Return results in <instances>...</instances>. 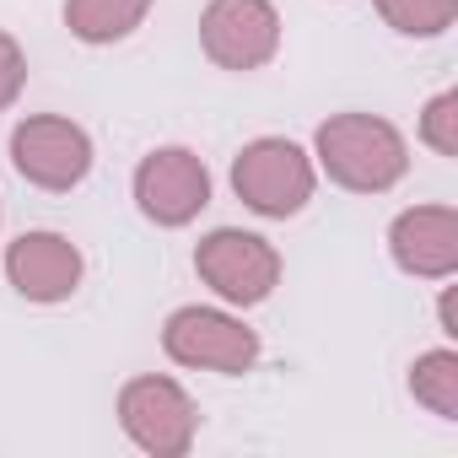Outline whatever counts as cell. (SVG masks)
<instances>
[{"mask_svg":"<svg viewBox=\"0 0 458 458\" xmlns=\"http://www.w3.org/2000/svg\"><path fill=\"white\" fill-rule=\"evenodd\" d=\"M199 49L210 65L249 76L281 55V12L276 0H210L199 12Z\"/></svg>","mask_w":458,"mask_h":458,"instance_id":"7","label":"cell"},{"mask_svg":"<svg viewBox=\"0 0 458 458\" xmlns=\"http://www.w3.org/2000/svg\"><path fill=\"white\" fill-rule=\"evenodd\" d=\"M420 140L437 157H458V92H437L420 108Z\"/></svg>","mask_w":458,"mask_h":458,"instance_id":"14","label":"cell"},{"mask_svg":"<svg viewBox=\"0 0 458 458\" xmlns=\"http://www.w3.org/2000/svg\"><path fill=\"white\" fill-rule=\"evenodd\" d=\"M130 189H135V205L151 226L178 233V226H189L210 205V167L189 146H157L140 157Z\"/></svg>","mask_w":458,"mask_h":458,"instance_id":"8","label":"cell"},{"mask_svg":"<svg viewBox=\"0 0 458 458\" xmlns=\"http://www.w3.org/2000/svg\"><path fill=\"white\" fill-rule=\"evenodd\" d=\"M81 276H87V259L65 233L33 226L17 243H6V281L22 302H38V308L71 302L81 292Z\"/></svg>","mask_w":458,"mask_h":458,"instance_id":"9","label":"cell"},{"mask_svg":"<svg viewBox=\"0 0 458 458\" xmlns=\"http://www.w3.org/2000/svg\"><path fill=\"white\" fill-rule=\"evenodd\" d=\"M22 87H28V55L6 28H0V108H12L22 98Z\"/></svg>","mask_w":458,"mask_h":458,"instance_id":"15","label":"cell"},{"mask_svg":"<svg viewBox=\"0 0 458 458\" xmlns=\"http://www.w3.org/2000/svg\"><path fill=\"white\" fill-rule=\"evenodd\" d=\"M410 394L420 410H431L437 420H458V351L453 345H437V351H420L410 361Z\"/></svg>","mask_w":458,"mask_h":458,"instance_id":"12","label":"cell"},{"mask_svg":"<svg viewBox=\"0 0 458 458\" xmlns=\"http://www.w3.org/2000/svg\"><path fill=\"white\" fill-rule=\"evenodd\" d=\"M92 157V135L65 114H28L12 130V167L44 194H71L76 183H87Z\"/></svg>","mask_w":458,"mask_h":458,"instance_id":"6","label":"cell"},{"mask_svg":"<svg viewBox=\"0 0 458 458\" xmlns=\"http://www.w3.org/2000/svg\"><path fill=\"white\" fill-rule=\"evenodd\" d=\"M162 351L173 367H189V372H221V377H243L259 367V329H249L233 308H173L167 324H162Z\"/></svg>","mask_w":458,"mask_h":458,"instance_id":"2","label":"cell"},{"mask_svg":"<svg viewBox=\"0 0 458 458\" xmlns=\"http://www.w3.org/2000/svg\"><path fill=\"white\" fill-rule=\"evenodd\" d=\"M437 324H442V335L447 340H458V318H453V286L442 292V302H437Z\"/></svg>","mask_w":458,"mask_h":458,"instance_id":"16","label":"cell"},{"mask_svg":"<svg viewBox=\"0 0 458 458\" xmlns=\"http://www.w3.org/2000/svg\"><path fill=\"white\" fill-rule=\"evenodd\" d=\"M119 431L151 458H183L199 437V410L189 388L167 372H140L119 388Z\"/></svg>","mask_w":458,"mask_h":458,"instance_id":"4","label":"cell"},{"mask_svg":"<svg viewBox=\"0 0 458 458\" xmlns=\"http://www.w3.org/2000/svg\"><path fill=\"white\" fill-rule=\"evenodd\" d=\"M313 189H318L313 151H302L286 135H259L233 157V194L265 221L297 216L313 199Z\"/></svg>","mask_w":458,"mask_h":458,"instance_id":"3","label":"cell"},{"mask_svg":"<svg viewBox=\"0 0 458 458\" xmlns=\"http://www.w3.org/2000/svg\"><path fill=\"white\" fill-rule=\"evenodd\" d=\"M372 6L404 38H442L458 22V0H372Z\"/></svg>","mask_w":458,"mask_h":458,"instance_id":"13","label":"cell"},{"mask_svg":"<svg viewBox=\"0 0 458 458\" xmlns=\"http://www.w3.org/2000/svg\"><path fill=\"white\" fill-rule=\"evenodd\" d=\"M313 167L345 194H388L410 173V140L383 114H329L313 130Z\"/></svg>","mask_w":458,"mask_h":458,"instance_id":"1","label":"cell"},{"mask_svg":"<svg viewBox=\"0 0 458 458\" xmlns=\"http://www.w3.org/2000/svg\"><path fill=\"white\" fill-rule=\"evenodd\" d=\"M388 259L410 281H453L458 276V210L453 205H410L388 226Z\"/></svg>","mask_w":458,"mask_h":458,"instance_id":"10","label":"cell"},{"mask_svg":"<svg viewBox=\"0 0 458 458\" xmlns=\"http://www.w3.org/2000/svg\"><path fill=\"white\" fill-rule=\"evenodd\" d=\"M194 276L226 302V308H259L281 286V254L270 238L243 226H216L194 243Z\"/></svg>","mask_w":458,"mask_h":458,"instance_id":"5","label":"cell"},{"mask_svg":"<svg viewBox=\"0 0 458 458\" xmlns=\"http://www.w3.org/2000/svg\"><path fill=\"white\" fill-rule=\"evenodd\" d=\"M151 6L157 0H65V28H71V38L103 49V44L130 38L151 17Z\"/></svg>","mask_w":458,"mask_h":458,"instance_id":"11","label":"cell"}]
</instances>
